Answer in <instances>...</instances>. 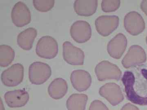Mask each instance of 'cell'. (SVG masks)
I'll return each mask as SVG.
<instances>
[{
	"mask_svg": "<svg viewBox=\"0 0 147 110\" xmlns=\"http://www.w3.org/2000/svg\"><path fill=\"white\" fill-rule=\"evenodd\" d=\"M52 74V69L47 64L36 62L30 64L29 68V78L32 84L42 85L45 82Z\"/></svg>",
	"mask_w": 147,
	"mask_h": 110,
	"instance_id": "cell-1",
	"label": "cell"
},
{
	"mask_svg": "<svg viewBox=\"0 0 147 110\" xmlns=\"http://www.w3.org/2000/svg\"><path fill=\"white\" fill-rule=\"evenodd\" d=\"M58 44L57 40L50 36H44L38 41L36 52L41 58L52 59L57 55Z\"/></svg>",
	"mask_w": 147,
	"mask_h": 110,
	"instance_id": "cell-2",
	"label": "cell"
},
{
	"mask_svg": "<svg viewBox=\"0 0 147 110\" xmlns=\"http://www.w3.org/2000/svg\"><path fill=\"white\" fill-rule=\"evenodd\" d=\"M24 67L20 63L14 64L2 73L1 79L5 86H17L23 81Z\"/></svg>",
	"mask_w": 147,
	"mask_h": 110,
	"instance_id": "cell-3",
	"label": "cell"
},
{
	"mask_svg": "<svg viewBox=\"0 0 147 110\" xmlns=\"http://www.w3.org/2000/svg\"><path fill=\"white\" fill-rule=\"evenodd\" d=\"M97 78L100 81L109 79L119 80L121 76L119 68L108 61H102L98 64L95 69Z\"/></svg>",
	"mask_w": 147,
	"mask_h": 110,
	"instance_id": "cell-4",
	"label": "cell"
},
{
	"mask_svg": "<svg viewBox=\"0 0 147 110\" xmlns=\"http://www.w3.org/2000/svg\"><path fill=\"white\" fill-rule=\"evenodd\" d=\"M122 81L125 87L127 97L129 100L137 105H147V97L140 96L134 91L135 78L132 72L126 71L123 77Z\"/></svg>",
	"mask_w": 147,
	"mask_h": 110,
	"instance_id": "cell-5",
	"label": "cell"
},
{
	"mask_svg": "<svg viewBox=\"0 0 147 110\" xmlns=\"http://www.w3.org/2000/svg\"><path fill=\"white\" fill-rule=\"evenodd\" d=\"M146 60L145 50L139 45H132L122 61V64L125 68L140 65Z\"/></svg>",
	"mask_w": 147,
	"mask_h": 110,
	"instance_id": "cell-6",
	"label": "cell"
},
{
	"mask_svg": "<svg viewBox=\"0 0 147 110\" xmlns=\"http://www.w3.org/2000/svg\"><path fill=\"white\" fill-rule=\"evenodd\" d=\"M124 26L131 35H138L145 30V23L142 16L135 11L129 12L124 19Z\"/></svg>",
	"mask_w": 147,
	"mask_h": 110,
	"instance_id": "cell-7",
	"label": "cell"
},
{
	"mask_svg": "<svg viewBox=\"0 0 147 110\" xmlns=\"http://www.w3.org/2000/svg\"><path fill=\"white\" fill-rule=\"evenodd\" d=\"M11 18L15 26L23 27L30 23L31 14L26 5L19 1L13 6L11 10Z\"/></svg>",
	"mask_w": 147,
	"mask_h": 110,
	"instance_id": "cell-8",
	"label": "cell"
},
{
	"mask_svg": "<svg viewBox=\"0 0 147 110\" xmlns=\"http://www.w3.org/2000/svg\"><path fill=\"white\" fill-rule=\"evenodd\" d=\"M70 33L75 42L83 43L87 42L92 36V29L87 21H77L71 26Z\"/></svg>",
	"mask_w": 147,
	"mask_h": 110,
	"instance_id": "cell-9",
	"label": "cell"
},
{
	"mask_svg": "<svg viewBox=\"0 0 147 110\" xmlns=\"http://www.w3.org/2000/svg\"><path fill=\"white\" fill-rule=\"evenodd\" d=\"M119 18L116 16H101L98 17L95 25L98 32L103 36H107L118 27Z\"/></svg>",
	"mask_w": 147,
	"mask_h": 110,
	"instance_id": "cell-10",
	"label": "cell"
},
{
	"mask_svg": "<svg viewBox=\"0 0 147 110\" xmlns=\"http://www.w3.org/2000/svg\"><path fill=\"white\" fill-rule=\"evenodd\" d=\"M63 57L67 63L71 65H83L85 55L81 49L66 41L63 44Z\"/></svg>",
	"mask_w": 147,
	"mask_h": 110,
	"instance_id": "cell-11",
	"label": "cell"
},
{
	"mask_svg": "<svg viewBox=\"0 0 147 110\" xmlns=\"http://www.w3.org/2000/svg\"><path fill=\"white\" fill-rule=\"evenodd\" d=\"M99 94L113 106L119 105L123 100V95L120 87L115 83H108L99 90Z\"/></svg>",
	"mask_w": 147,
	"mask_h": 110,
	"instance_id": "cell-12",
	"label": "cell"
},
{
	"mask_svg": "<svg viewBox=\"0 0 147 110\" xmlns=\"http://www.w3.org/2000/svg\"><path fill=\"white\" fill-rule=\"evenodd\" d=\"M29 98L28 92L22 89L7 91L4 95L6 103L10 108L24 107L28 102Z\"/></svg>",
	"mask_w": 147,
	"mask_h": 110,
	"instance_id": "cell-13",
	"label": "cell"
},
{
	"mask_svg": "<svg viewBox=\"0 0 147 110\" xmlns=\"http://www.w3.org/2000/svg\"><path fill=\"white\" fill-rule=\"evenodd\" d=\"M70 80L73 87L77 91H86L91 85V76L85 70H74L71 73Z\"/></svg>",
	"mask_w": 147,
	"mask_h": 110,
	"instance_id": "cell-14",
	"label": "cell"
},
{
	"mask_svg": "<svg viewBox=\"0 0 147 110\" xmlns=\"http://www.w3.org/2000/svg\"><path fill=\"white\" fill-rule=\"evenodd\" d=\"M127 39L122 33H119L110 40L107 46V51L114 58H120L126 50Z\"/></svg>",
	"mask_w": 147,
	"mask_h": 110,
	"instance_id": "cell-15",
	"label": "cell"
},
{
	"mask_svg": "<svg viewBox=\"0 0 147 110\" xmlns=\"http://www.w3.org/2000/svg\"><path fill=\"white\" fill-rule=\"evenodd\" d=\"M97 6V0H76L74 7L75 12L79 16H89L95 13Z\"/></svg>",
	"mask_w": 147,
	"mask_h": 110,
	"instance_id": "cell-16",
	"label": "cell"
},
{
	"mask_svg": "<svg viewBox=\"0 0 147 110\" xmlns=\"http://www.w3.org/2000/svg\"><path fill=\"white\" fill-rule=\"evenodd\" d=\"M67 90V82L62 78H57L53 80L48 88V94L55 100L63 98L66 94Z\"/></svg>",
	"mask_w": 147,
	"mask_h": 110,
	"instance_id": "cell-17",
	"label": "cell"
},
{
	"mask_svg": "<svg viewBox=\"0 0 147 110\" xmlns=\"http://www.w3.org/2000/svg\"><path fill=\"white\" fill-rule=\"evenodd\" d=\"M37 35V31L34 28H30L24 30L17 36V44L21 49L30 50Z\"/></svg>",
	"mask_w": 147,
	"mask_h": 110,
	"instance_id": "cell-18",
	"label": "cell"
},
{
	"mask_svg": "<svg viewBox=\"0 0 147 110\" xmlns=\"http://www.w3.org/2000/svg\"><path fill=\"white\" fill-rule=\"evenodd\" d=\"M86 95L73 94L68 98L66 107L68 110H85L88 101Z\"/></svg>",
	"mask_w": 147,
	"mask_h": 110,
	"instance_id": "cell-19",
	"label": "cell"
},
{
	"mask_svg": "<svg viewBox=\"0 0 147 110\" xmlns=\"http://www.w3.org/2000/svg\"><path fill=\"white\" fill-rule=\"evenodd\" d=\"M15 57L14 50L9 45L0 46V66L2 67L8 66Z\"/></svg>",
	"mask_w": 147,
	"mask_h": 110,
	"instance_id": "cell-20",
	"label": "cell"
},
{
	"mask_svg": "<svg viewBox=\"0 0 147 110\" xmlns=\"http://www.w3.org/2000/svg\"><path fill=\"white\" fill-rule=\"evenodd\" d=\"M33 5L36 9L40 12H45L51 10L54 7V0H34Z\"/></svg>",
	"mask_w": 147,
	"mask_h": 110,
	"instance_id": "cell-21",
	"label": "cell"
},
{
	"mask_svg": "<svg viewBox=\"0 0 147 110\" xmlns=\"http://www.w3.org/2000/svg\"><path fill=\"white\" fill-rule=\"evenodd\" d=\"M120 3L119 0H103L101 3V7L105 12H113L118 9Z\"/></svg>",
	"mask_w": 147,
	"mask_h": 110,
	"instance_id": "cell-22",
	"label": "cell"
},
{
	"mask_svg": "<svg viewBox=\"0 0 147 110\" xmlns=\"http://www.w3.org/2000/svg\"><path fill=\"white\" fill-rule=\"evenodd\" d=\"M89 110H109L107 107L99 100L93 101L90 105Z\"/></svg>",
	"mask_w": 147,
	"mask_h": 110,
	"instance_id": "cell-23",
	"label": "cell"
},
{
	"mask_svg": "<svg viewBox=\"0 0 147 110\" xmlns=\"http://www.w3.org/2000/svg\"><path fill=\"white\" fill-rule=\"evenodd\" d=\"M121 110H139L138 108L136 106L130 104L128 103L123 107Z\"/></svg>",
	"mask_w": 147,
	"mask_h": 110,
	"instance_id": "cell-24",
	"label": "cell"
},
{
	"mask_svg": "<svg viewBox=\"0 0 147 110\" xmlns=\"http://www.w3.org/2000/svg\"><path fill=\"white\" fill-rule=\"evenodd\" d=\"M141 8L147 16V0H144L141 4Z\"/></svg>",
	"mask_w": 147,
	"mask_h": 110,
	"instance_id": "cell-25",
	"label": "cell"
},
{
	"mask_svg": "<svg viewBox=\"0 0 147 110\" xmlns=\"http://www.w3.org/2000/svg\"><path fill=\"white\" fill-rule=\"evenodd\" d=\"M142 75L147 80V70L146 69H143L142 70Z\"/></svg>",
	"mask_w": 147,
	"mask_h": 110,
	"instance_id": "cell-26",
	"label": "cell"
},
{
	"mask_svg": "<svg viewBox=\"0 0 147 110\" xmlns=\"http://www.w3.org/2000/svg\"><path fill=\"white\" fill-rule=\"evenodd\" d=\"M0 110H5L4 105H3L2 101L1 98L0 100Z\"/></svg>",
	"mask_w": 147,
	"mask_h": 110,
	"instance_id": "cell-27",
	"label": "cell"
},
{
	"mask_svg": "<svg viewBox=\"0 0 147 110\" xmlns=\"http://www.w3.org/2000/svg\"><path fill=\"white\" fill-rule=\"evenodd\" d=\"M146 43H147V36H146Z\"/></svg>",
	"mask_w": 147,
	"mask_h": 110,
	"instance_id": "cell-28",
	"label": "cell"
}]
</instances>
